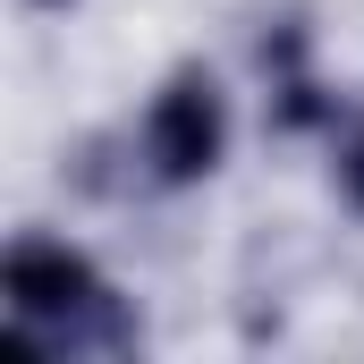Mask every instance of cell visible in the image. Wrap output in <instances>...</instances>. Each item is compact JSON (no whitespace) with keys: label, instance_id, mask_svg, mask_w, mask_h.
<instances>
[{"label":"cell","instance_id":"cell-5","mask_svg":"<svg viewBox=\"0 0 364 364\" xmlns=\"http://www.w3.org/2000/svg\"><path fill=\"white\" fill-rule=\"evenodd\" d=\"M34 9H68V0H34Z\"/></svg>","mask_w":364,"mask_h":364},{"label":"cell","instance_id":"cell-3","mask_svg":"<svg viewBox=\"0 0 364 364\" xmlns=\"http://www.w3.org/2000/svg\"><path fill=\"white\" fill-rule=\"evenodd\" d=\"M272 127L279 136H322V127H339V93L322 85L314 68H288V77H272Z\"/></svg>","mask_w":364,"mask_h":364},{"label":"cell","instance_id":"cell-4","mask_svg":"<svg viewBox=\"0 0 364 364\" xmlns=\"http://www.w3.org/2000/svg\"><path fill=\"white\" fill-rule=\"evenodd\" d=\"M339 195H348V203L364 212V127L348 136V144H339Z\"/></svg>","mask_w":364,"mask_h":364},{"label":"cell","instance_id":"cell-2","mask_svg":"<svg viewBox=\"0 0 364 364\" xmlns=\"http://www.w3.org/2000/svg\"><path fill=\"white\" fill-rule=\"evenodd\" d=\"M136 153H144V178L153 186H203L229 161V93L212 68H170L161 93L144 102V127H136Z\"/></svg>","mask_w":364,"mask_h":364},{"label":"cell","instance_id":"cell-1","mask_svg":"<svg viewBox=\"0 0 364 364\" xmlns=\"http://www.w3.org/2000/svg\"><path fill=\"white\" fill-rule=\"evenodd\" d=\"M0 314H9V348L26 356H127L136 348V314L110 279L93 272L85 246L26 229L0 263Z\"/></svg>","mask_w":364,"mask_h":364}]
</instances>
